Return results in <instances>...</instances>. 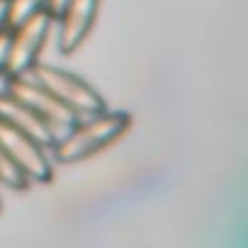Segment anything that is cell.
Masks as SVG:
<instances>
[{"label":"cell","instance_id":"1","mask_svg":"<svg viewBox=\"0 0 248 248\" xmlns=\"http://www.w3.org/2000/svg\"><path fill=\"white\" fill-rule=\"evenodd\" d=\"M133 124L131 113L124 111H103L90 116L87 122H77L70 131H65L52 146L59 163H77L90 159L92 155L118 141L124 133H128Z\"/></svg>","mask_w":248,"mask_h":248},{"label":"cell","instance_id":"2","mask_svg":"<svg viewBox=\"0 0 248 248\" xmlns=\"http://www.w3.org/2000/svg\"><path fill=\"white\" fill-rule=\"evenodd\" d=\"M29 77L42 87H46L57 100H61L77 116H96V113L107 111V103L103 96L74 72L57 68L52 63L35 61V65L29 70Z\"/></svg>","mask_w":248,"mask_h":248},{"label":"cell","instance_id":"3","mask_svg":"<svg viewBox=\"0 0 248 248\" xmlns=\"http://www.w3.org/2000/svg\"><path fill=\"white\" fill-rule=\"evenodd\" d=\"M55 17L39 9L26 20L17 22L16 26H9V48H7V65L4 77H22L29 74V70L39 61L44 46L48 42Z\"/></svg>","mask_w":248,"mask_h":248},{"label":"cell","instance_id":"4","mask_svg":"<svg viewBox=\"0 0 248 248\" xmlns=\"http://www.w3.org/2000/svg\"><path fill=\"white\" fill-rule=\"evenodd\" d=\"M4 78H7V81H4V92L16 96V98L20 100V103H24L33 113H37L59 137L78 122V116L72 109H68L61 100H57L46 87L35 83L29 74H22V77H4Z\"/></svg>","mask_w":248,"mask_h":248},{"label":"cell","instance_id":"5","mask_svg":"<svg viewBox=\"0 0 248 248\" xmlns=\"http://www.w3.org/2000/svg\"><path fill=\"white\" fill-rule=\"evenodd\" d=\"M0 146L13 159V163L24 172L31 183H50L52 181L55 172H52V161L46 155L48 148H44L29 133L0 120Z\"/></svg>","mask_w":248,"mask_h":248},{"label":"cell","instance_id":"6","mask_svg":"<svg viewBox=\"0 0 248 248\" xmlns=\"http://www.w3.org/2000/svg\"><path fill=\"white\" fill-rule=\"evenodd\" d=\"M100 9V0H68L57 16L59 22V52L74 55L87 39L92 26L96 22Z\"/></svg>","mask_w":248,"mask_h":248},{"label":"cell","instance_id":"7","mask_svg":"<svg viewBox=\"0 0 248 248\" xmlns=\"http://www.w3.org/2000/svg\"><path fill=\"white\" fill-rule=\"evenodd\" d=\"M0 120H4L11 124V126L29 133L44 148H52L55 141L59 140V135H57L37 113H33L24 103H20V100H17L16 96H11L9 92H0Z\"/></svg>","mask_w":248,"mask_h":248},{"label":"cell","instance_id":"8","mask_svg":"<svg viewBox=\"0 0 248 248\" xmlns=\"http://www.w3.org/2000/svg\"><path fill=\"white\" fill-rule=\"evenodd\" d=\"M0 185H4L7 189H13V192H24L31 185V181L13 163V159L4 153L2 146H0Z\"/></svg>","mask_w":248,"mask_h":248},{"label":"cell","instance_id":"9","mask_svg":"<svg viewBox=\"0 0 248 248\" xmlns=\"http://www.w3.org/2000/svg\"><path fill=\"white\" fill-rule=\"evenodd\" d=\"M39 9H46V0H9V26H16Z\"/></svg>","mask_w":248,"mask_h":248},{"label":"cell","instance_id":"10","mask_svg":"<svg viewBox=\"0 0 248 248\" xmlns=\"http://www.w3.org/2000/svg\"><path fill=\"white\" fill-rule=\"evenodd\" d=\"M7 48H9V29L0 33V77H4V65H7Z\"/></svg>","mask_w":248,"mask_h":248},{"label":"cell","instance_id":"11","mask_svg":"<svg viewBox=\"0 0 248 248\" xmlns=\"http://www.w3.org/2000/svg\"><path fill=\"white\" fill-rule=\"evenodd\" d=\"M9 29V0H0V33Z\"/></svg>","mask_w":248,"mask_h":248},{"label":"cell","instance_id":"12","mask_svg":"<svg viewBox=\"0 0 248 248\" xmlns=\"http://www.w3.org/2000/svg\"><path fill=\"white\" fill-rule=\"evenodd\" d=\"M65 2H68V0H46V11L57 20V16L61 13V9H63Z\"/></svg>","mask_w":248,"mask_h":248},{"label":"cell","instance_id":"13","mask_svg":"<svg viewBox=\"0 0 248 248\" xmlns=\"http://www.w3.org/2000/svg\"><path fill=\"white\" fill-rule=\"evenodd\" d=\"M0 209H2V198H0Z\"/></svg>","mask_w":248,"mask_h":248}]
</instances>
